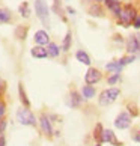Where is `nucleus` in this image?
<instances>
[{"label":"nucleus","instance_id":"27","mask_svg":"<svg viewBox=\"0 0 140 146\" xmlns=\"http://www.w3.org/2000/svg\"><path fill=\"white\" fill-rule=\"evenodd\" d=\"M133 26H134L136 29H140V17H139V15H137L136 18H134V21H133Z\"/></svg>","mask_w":140,"mask_h":146},{"label":"nucleus","instance_id":"1","mask_svg":"<svg viewBox=\"0 0 140 146\" xmlns=\"http://www.w3.org/2000/svg\"><path fill=\"white\" fill-rule=\"evenodd\" d=\"M35 11H36V15L38 18H39L42 23L45 26L50 24V18H48V6L44 0H35Z\"/></svg>","mask_w":140,"mask_h":146},{"label":"nucleus","instance_id":"4","mask_svg":"<svg viewBox=\"0 0 140 146\" xmlns=\"http://www.w3.org/2000/svg\"><path fill=\"white\" fill-rule=\"evenodd\" d=\"M136 17H137V15H136V9H134L131 5H127V6H123V8H122V12H121V15H119L121 23H123L125 26H128L130 23H133Z\"/></svg>","mask_w":140,"mask_h":146},{"label":"nucleus","instance_id":"21","mask_svg":"<svg viewBox=\"0 0 140 146\" xmlns=\"http://www.w3.org/2000/svg\"><path fill=\"white\" fill-rule=\"evenodd\" d=\"M80 102H82V98H80V95L77 94V92H72V94H71V106L77 107Z\"/></svg>","mask_w":140,"mask_h":146},{"label":"nucleus","instance_id":"16","mask_svg":"<svg viewBox=\"0 0 140 146\" xmlns=\"http://www.w3.org/2000/svg\"><path fill=\"white\" fill-rule=\"evenodd\" d=\"M47 51H48V56H51V57H57L59 56V47L54 44V42H50V44H48Z\"/></svg>","mask_w":140,"mask_h":146},{"label":"nucleus","instance_id":"7","mask_svg":"<svg viewBox=\"0 0 140 146\" xmlns=\"http://www.w3.org/2000/svg\"><path fill=\"white\" fill-rule=\"evenodd\" d=\"M127 50L130 54H134L140 50V36H130L128 39V44H127Z\"/></svg>","mask_w":140,"mask_h":146},{"label":"nucleus","instance_id":"26","mask_svg":"<svg viewBox=\"0 0 140 146\" xmlns=\"http://www.w3.org/2000/svg\"><path fill=\"white\" fill-rule=\"evenodd\" d=\"M119 78H121V72H115L111 77H109V84H115Z\"/></svg>","mask_w":140,"mask_h":146},{"label":"nucleus","instance_id":"12","mask_svg":"<svg viewBox=\"0 0 140 146\" xmlns=\"http://www.w3.org/2000/svg\"><path fill=\"white\" fill-rule=\"evenodd\" d=\"M41 128H42V131H44L47 136H50L51 134V123H50V119H48L47 116H41Z\"/></svg>","mask_w":140,"mask_h":146},{"label":"nucleus","instance_id":"5","mask_svg":"<svg viewBox=\"0 0 140 146\" xmlns=\"http://www.w3.org/2000/svg\"><path fill=\"white\" fill-rule=\"evenodd\" d=\"M130 125H131V116L125 111H122L121 115L115 119V127L119 128V129H125Z\"/></svg>","mask_w":140,"mask_h":146},{"label":"nucleus","instance_id":"6","mask_svg":"<svg viewBox=\"0 0 140 146\" xmlns=\"http://www.w3.org/2000/svg\"><path fill=\"white\" fill-rule=\"evenodd\" d=\"M84 80H86V84H95L101 80V72L95 68H89L84 75Z\"/></svg>","mask_w":140,"mask_h":146},{"label":"nucleus","instance_id":"3","mask_svg":"<svg viewBox=\"0 0 140 146\" xmlns=\"http://www.w3.org/2000/svg\"><path fill=\"white\" fill-rule=\"evenodd\" d=\"M17 119H18V122L21 123V125H35V123H36L35 116L32 115V111H30V110H27V107H26V109L18 110V113H17Z\"/></svg>","mask_w":140,"mask_h":146},{"label":"nucleus","instance_id":"30","mask_svg":"<svg viewBox=\"0 0 140 146\" xmlns=\"http://www.w3.org/2000/svg\"><path fill=\"white\" fill-rule=\"evenodd\" d=\"M3 113H5V104H0V117L3 116Z\"/></svg>","mask_w":140,"mask_h":146},{"label":"nucleus","instance_id":"23","mask_svg":"<svg viewBox=\"0 0 140 146\" xmlns=\"http://www.w3.org/2000/svg\"><path fill=\"white\" fill-rule=\"evenodd\" d=\"M11 20V14L5 9H0V23H6Z\"/></svg>","mask_w":140,"mask_h":146},{"label":"nucleus","instance_id":"10","mask_svg":"<svg viewBox=\"0 0 140 146\" xmlns=\"http://www.w3.org/2000/svg\"><path fill=\"white\" fill-rule=\"evenodd\" d=\"M30 53H32V56H33V57H36V59H44V57H47V56H48V51H47V48L41 47V45L33 47V48L30 50Z\"/></svg>","mask_w":140,"mask_h":146},{"label":"nucleus","instance_id":"9","mask_svg":"<svg viewBox=\"0 0 140 146\" xmlns=\"http://www.w3.org/2000/svg\"><path fill=\"white\" fill-rule=\"evenodd\" d=\"M35 42L38 45H45L48 44V35L45 30H38L35 33Z\"/></svg>","mask_w":140,"mask_h":146},{"label":"nucleus","instance_id":"19","mask_svg":"<svg viewBox=\"0 0 140 146\" xmlns=\"http://www.w3.org/2000/svg\"><path fill=\"white\" fill-rule=\"evenodd\" d=\"M26 33H27V29L23 27V26H18V27L15 29V36L20 38V39H24V38H26Z\"/></svg>","mask_w":140,"mask_h":146},{"label":"nucleus","instance_id":"34","mask_svg":"<svg viewBox=\"0 0 140 146\" xmlns=\"http://www.w3.org/2000/svg\"><path fill=\"white\" fill-rule=\"evenodd\" d=\"M95 2H96V3H100V2H104V0H95Z\"/></svg>","mask_w":140,"mask_h":146},{"label":"nucleus","instance_id":"2","mask_svg":"<svg viewBox=\"0 0 140 146\" xmlns=\"http://www.w3.org/2000/svg\"><path fill=\"white\" fill-rule=\"evenodd\" d=\"M121 94V90L117 89V88H111V89H105L101 92V95H100V104L101 106H109L111 104L113 101H115L117 96H119Z\"/></svg>","mask_w":140,"mask_h":146},{"label":"nucleus","instance_id":"35","mask_svg":"<svg viewBox=\"0 0 140 146\" xmlns=\"http://www.w3.org/2000/svg\"><path fill=\"white\" fill-rule=\"evenodd\" d=\"M96 146H101V145H100V143H98V145H96Z\"/></svg>","mask_w":140,"mask_h":146},{"label":"nucleus","instance_id":"14","mask_svg":"<svg viewBox=\"0 0 140 146\" xmlns=\"http://www.w3.org/2000/svg\"><path fill=\"white\" fill-rule=\"evenodd\" d=\"M75 57H77V60H78L80 63H83V65H90V57L88 56V53H84L83 50L77 51Z\"/></svg>","mask_w":140,"mask_h":146},{"label":"nucleus","instance_id":"28","mask_svg":"<svg viewBox=\"0 0 140 146\" xmlns=\"http://www.w3.org/2000/svg\"><path fill=\"white\" fill-rule=\"evenodd\" d=\"M128 107H130V113H131V115H133V116H137V113H139V111H137V109H136V107H134V106H131V104L128 106Z\"/></svg>","mask_w":140,"mask_h":146},{"label":"nucleus","instance_id":"33","mask_svg":"<svg viewBox=\"0 0 140 146\" xmlns=\"http://www.w3.org/2000/svg\"><path fill=\"white\" fill-rule=\"evenodd\" d=\"M66 11H68V12H69V14H71V15H74V14H75V11H74L72 8H68Z\"/></svg>","mask_w":140,"mask_h":146},{"label":"nucleus","instance_id":"24","mask_svg":"<svg viewBox=\"0 0 140 146\" xmlns=\"http://www.w3.org/2000/svg\"><path fill=\"white\" fill-rule=\"evenodd\" d=\"M103 131L104 129H103V127H101V123H98L96 128H95V134H94L96 140H103Z\"/></svg>","mask_w":140,"mask_h":146},{"label":"nucleus","instance_id":"17","mask_svg":"<svg viewBox=\"0 0 140 146\" xmlns=\"http://www.w3.org/2000/svg\"><path fill=\"white\" fill-rule=\"evenodd\" d=\"M18 92H20V100H21V102H23L26 107H29V106H30V101L27 100V95H26V92H24V89H23V84H20Z\"/></svg>","mask_w":140,"mask_h":146},{"label":"nucleus","instance_id":"13","mask_svg":"<svg viewBox=\"0 0 140 146\" xmlns=\"http://www.w3.org/2000/svg\"><path fill=\"white\" fill-rule=\"evenodd\" d=\"M89 15H92V17H103V9H101L100 3H94L92 6L89 8Z\"/></svg>","mask_w":140,"mask_h":146},{"label":"nucleus","instance_id":"22","mask_svg":"<svg viewBox=\"0 0 140 146\" xmlns=\"http://www.w3.org/2000/svg\"><path fill=\"white\" fill-rule=\"evenodd\" d=\"M69 47H71V33H66L65 39H63V45H62V50L63 51H68Z\"/></svg>","mask_w":140,"mask_h":146},{"label":"nucleus","instance_id":"15","mask_svg":"<svg viewBox=\"0 0 140 146\" xmlns=\"http://www.w3.org/2000/svg\"><path fill=\"white\" fill-rule=\"evenodd\" d=\"M82 94H83V98H86V100L94 98V96H95V89L90 84H88V86H84V88H83Z\"/></svg>","mask_w":140,"mask_h":146},{"label":"nucleus","instance_id":"32","mask_svg":"<svg viewBox=\"0 0 140 146\" xmlns=\"http://www.w3.org/2000/svg\"><path fill=\"white\" fill-rule=\"evenodd\" d=\"M0 146H5V137L0 136Z\"/></svg>","mask_w":140,"mask_h":146},{"label":"nucleus","instance_id":"11","mask_svg":"<svg viewBox=\"0 0 140 146\" xmlns=\"http://www.w3.org/2000/svg\"><path fill=\"white\" fill-rule=\"evenodd\" d=\"M101 142H109V143H113V145H117V146H121L119 142H116V139H115V133L111 131V129H104L103 131V140Z\"/></svg>","mask_w":140,"mask_h":146},{"label":"nucleus","instance_id":"31","mask_svg":"<svg viewBox=\"0 0 140 146\" xmlns=\"http://www.w3.org/2000/svg\"><path fill=\"white\" fill-rule=\"evenodd\" d=\"M5 127H6V122H2V123H0V134L3 133V129H5Z\"/></svg>","mask_w":140,"mask_h":146},{"label":"nucleus","instance_id":"20","mask_svg":"<svg viewBox=\"0 0 140 146\" xmlns=\"http://www.w3.org/2000/svg\"><path fill=\"white\" fill-rule=\"evenodd\" d=\"M20 14L23 15V17H29V5H27V2H23L20 5Z\"/></svg>","mask_w":140,"mask_h":146},{"label":"nucleus","instance_id":"8","mask_svg":"<svg viewBox=\"0 0 140 146\" xmlns=\"http://www.w3.org/2000/svg\"><path fill=\"white\" fill-rule=\"evenodd\" d=\"M104 3L107 5V8H109L111 12L116 15V17H119V15H121L122 6H121V2H119V0H104Z\"/></svg>","mask_w":140,"mask_h":146},{"label":"nucleus","instance_id":"18","mask_svg":"<svg viewBox=\"0 0 140 146\" xmlns=\"http://www.w3.org/2000/svg\"><path fill=\"white\" fill-rule=\"evenodd\" d=\"M109 71H115V72H121V69H122V66H121V63L119 62H111V63H107V66H105Z\"/></svg>","mask_w":140,"mask_h":146},{"label":"nucleus","instance_id":"25","mask_svg":"<svg viewBox=\"0 0 140 146\" xmlns=\"http://www.w3.org/2000/svg\"><path fill=\"white\" fill-rule=\"evenodd\" d=\"M134 56H127V57H122V59H119V62L121 63V66H125V65H128V63H131V62H134Z\"/></svg>","mask_w":140,"mask_h":146},{"label":"nucleus","instance_id":"29","mask_svg":"<svg viewBox=\"0 0 140 146\" xmlns=\"http://www.w3.org/2000/svg\"><path fill=\"white\" fill-rule=\"evenodd\" d=\"M133 140H136V142H140V134L134 133V136H133Z\"/></svg>","mask_w":140,"mask_h":146}]
</instances>
